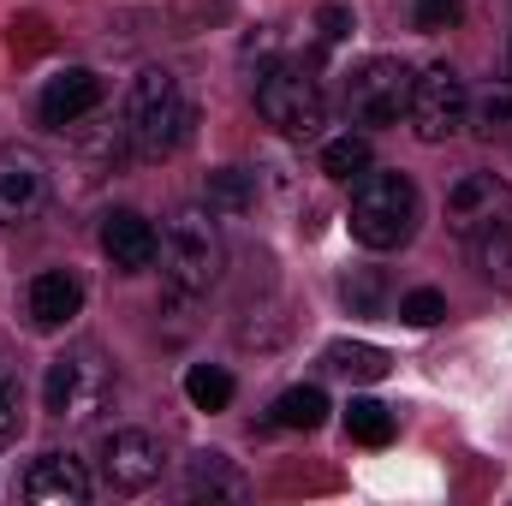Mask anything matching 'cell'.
Wrapping results in <instances>:
<instances>
[{
  "instance_id": "9a60e30c",
  "label": "cell",
  "mask_w": 512,
  "mask_h": 506,
  "mask_svg": "<svg viewBox=\"0 0 512 506\" xmlns=\"http://www.w3.org/2000/svg\"><path fill=\"white\" fill-rule=\"evenodd\" d=\"M185 489L191 495H221V501H245L251 495V483H245V471L227 459V453H197L191 465H185Z\"/></svg>"
},
{
  "instance_id": "8fae6325",
  "label": "cell",
  "mask_w": 512,
  "mask_h": 506,
  "mask_svg": "<svg viewBox=\"0 0 512 506\" xmlns=\"http://www.w3.org/2000/svg\"><path fill=\"white\" fill-rule=\"evenodd\" d=\"M42 126L66 131L78 126L84 114H96L102 108V78L90 72V66H72V72H60V78H48V90H42Z\"/></svg>"
},
{
  "instance_id": "4316f807",
  "label": "cell",
  "mask_w": 512,
  "mask_h": 506,
  "mask_svg": "<svg viewBox=\"0 0 512 506\" xmlns=\"http://www.w3.org/2000/svg\"><path fill=\"white\" fill-rule=\"evenodd\" d=\"M18 423H24V399H18V381L0 370V441H12V435H18Z\"/></svg>"
},
{
  "instance_id": "8992f818",
  "label": "cell",
  "mask_w": 512,
  "mask_h": 506,
  "mask_svg": "<svg viewBox=\"0 0 512 506\" xmlns=\"http://www.w3.org/2000/svg\"><path fill=\"white\" fill-rule=\"evenodd\" d=\"M411 84H417V72H411L405 60H393V54L364 60V66L352 72V84H346L352 120H364V126H393V120L411 108Z\"/></svg>"
},
{
  "instance_id": "484cf974",
  "label": "cell",
  "mask_w": 512,
  "mask_h": 506,
  "mask_svg": "<svg viewBox=\"0 0 512 506\" xmlns=\"http://www.w3.org/2000/svg\"><path fill=\"white\" fill-rule=\"evenodd\" d=\"M459 12H465L459 0H417V30H423V36L453 30V24H459Z\"/></svg>"
},
{
  "instance_id": "30bf717a",
  "label": "cell",
  "mask_w": 512,
  "mask_h": 506,
  "mask_svg": "<svg viewBox=\"0 0 512 506\" xmlns=\"http://www.w3.org/2000/svg\"><path fill=\"white\" fill-rule=\"evenodd\" d=\"M507 209H512V191L495 173H465V179L447 191V221H453V233H465V239H477L483 227H495Z\"/></svg>"
},
{
  "instance_id": "6da1fadb",
  "label": "cell",
  "mask_w": 512,
  "mask_h": 506,
  "mask_svg": "<svg viewBox=\"0 0 512 506\" xmlns=\"http://www.w3.org/2000/svg\"><path fill=\"white\" fill-rule=\"evenodd\" d=\"M126 137L137 155H149V161H161V155H173V149H185L191 143V126H197V108L185 102V90H179V78L173 72H161V66H149V72H137V84H131L126 96Z\"/></svg>"
},
{
  "instance_id": "ffe728a7",
  "label": "cell",
  "mask_w": 512,
  "mask_h": 506,
  "mask_svg": "<svg viewBox=\"0 0 512 506\" xmlns=\"http://www.w3.org/2000/svg\"><path fill=\"white\" fill-rule=\"evenodd\" d=\"M209 209L215 215H245L256 203V179L245 173V167H221V173H209Z\"/></svg>"
},
{
  "instance_id": "5bb4252c",
  "label": "cell",
  "mask_w": 512,
  "mask_h": 506,
  "mask_svg": "<svg viewBox=\"0 0 512 506\" xmlns=\"http://www.w3.org/2000/svg\"><path fill=\"white\" fill-rule=\"evenodd\" d=\"M78 310H84V280H78V274L42 268V274L30 280V322H36V328H66Z\"/></svg>"
},
{
  "instance_id": "3957f363",
  "label": "cell",
  "mask_w": 512,
  "mask_h": 506,
  "mask_svg": "<svg viewBox=\"0 0 512 506\" xmlns=\"http://www.w3.org/2000/svg\"><path fill=\"white\" fill-rule=\"evenodd\" d=\"M161 274L179 298H197L221 280L227 268V245H221V227H215V209H179L167 227H161Z\"/></svg>"
},
{
  "instance_id": "d6986e66",
  "label": "cell",
  "mask_w": 512,
  "mask_h": 506,
  "mask_svg": "<svg viewBox=\"0 0 512 506\" xmlns=\"http://www.w3.org/2000/svg\"><path fill=\"white\" fill-rule=\"evenodd\" d=\"M370 137H358V131H346V137H328L322 143V173L328 179H346V185H358L364 173H370Z\"/></svg>"
},
{
  "instance_id": "83f0119b",
  "label": "cell",
  "mask_w": 512,
  "mask_h": 506,
  "mask_svg": "<svg viewBox=\"0 0 512 506\" xmlns=\"http://www.w3.org/2000/svg\"><path fill=\"white\" fill-rule=\"evenodd\" d=\"M316 30H322V42H346L358 24H352V12H346V6H322V12H316Z\"/></svg>"
},
{
  "instance_id": "5b68a950",
  "label": "cell",
  "mask_w": 512,
  "mask_h": 506,
  "mask_svg": "<svg viewBox=\"0 0 512 506\" xmlns=\"http://www.w3.org/2000/svg\"><path fill=\"white\" fill-rule=\"evenodd\" d=\"M256 114L274 131H286V137H316V131L328 126V96H322V84L310 72L268 66L262 84H256Z\"/></svg>"
},
{
  "instance_id": "277c9868",
  "label": "cell",
  "mask_w": 512,
  "mask_h": 506,
  "mask_svg": "<svg viewBox=\"0 0 512 506\" xmlns=\"http://www.w3.org/2000/svg\"><path fill=\"white\" fill-rule=\"evenodd\" d=\"M114 387H120V376L102 346H66L42 376V405H48V417L90 423L114 405Z\"/></svg>"
},
{
  "instance_id": "44dd1931",
  "label": "cell",
  "mask_w": 512,
  "mask_h": 506,
  "mask_svg": "<svg viewBox=\"0 0 512 506\" xmlns=\"http://www.w3.org/2000/svg\"><path fill=\"white\" fill-rule=\"evenodd\" d=\"M185 399H191L197 411H227V405H233V376H227L221 364H191V370H185Z\"/></svg>"
},
{
  "instance_id": "603a6c76",
  "label": "cell",
  "mask_w": 512,
  "mask_h": 506,
  "mask_svg": "<svg viewBox=\"0 0 512 506\" xmlns=\"http://www.w3.org/2000/svg\"><path fill=\"white\" fill-rule=\"evenodd\" d=\"M346 435L364 441V447H387L393 441V411H387L382 399H352L346 405Z\"/></svg>"
},
{
  "instance_id": "7a4b0ae2",
  "label": "cell",
  "mask_w": 512,
  "mask_h": 506,
  "mask_svg": "<svg viewBox=\"0 0 512 506\" xmlns=\"http://www.w3.org/2000/svg\"><path fill=\"white\" fill-rule=\"evenodd\" d=\"M417 215H423V203H417V185L405 173H364L352 185L346 221H352V239L364 251H399V245H411Z\"/></svg>"
},
{
  "instance_id": "7c38bea8",
  "label": "cell",
  "mask_w": 512,
  "mask_h": 506,
  "mask_svg": "<svg viewBox=\"0 0 512 506\" xmlns=\"http://www.w3.org/2000/svg\"><path fill=\"white\" fill-rule=\"evenodd\" d=\"M24 495L36 506H84L90 501V477L72 453H42L30 471H24Z\"/></svg>"
},
{
  "instance_id": "ac0fdd59",
  "label": "cell",
  "mask_w": 512,
  "mask_h": 506,
  "mask_svg": "<svg viewBox=\"0 0 512 506\" xmlns=\"http://www.w3.org/2000/svg\"><path fill=\"white\" fill-rule=\"evenodd\" d=\"M322 417H328V393L322 387H286L274 399V411H268L274 429H322Z\"/></svg>"
},
{
  "instance_id": "e0dca14e",
  "label": "cell",
  "mask_w": 512,
  "mask_h": 506,
  "mask_svg": "<svg viewBox=\"0 0 512 506\" xmlns=\"http://www.w3.org/2000/svg\"><path fill=\"white\" fill-rule=\"evenodd\" d=\"M322 364L346 381H382L387 370H393V358H387L382 346H364V340H334V346L322 352Z\"/></svg>"
},
{
  "instance_id": "2e32d148",
  "label": "cell",
  "mask_w": 512,
  "mask_h": 506,
  "mask_svg": "<svg viewBox=\"0 0 512 506\" xmlns=\"http://www.w3.org/2000/svg\"><path fill=\"white\" fill-rule=\"evenodd\" d=\"M465 126L477 131L483 143L512 137V78H501V84H489V90H477V96H471V108H465Z\"/></svg>"
},
{
  "instance_id": "cb8c5ba5",
  "label": "cell",
  "mask_w": 512,
  "mask_h": 506,
  "mask_svg": "<svg viewBox=\"0 0 512 506\" xmlns=\"http://www.w3.org/2000/svg\"><path fill=\"white\" fill-rule=\"evenodd\" d=\"M340 292H346V304H352L358 316H376L382 298H387V280H382V268H352Z\"/></svg>"
},
{
  "instance_id": "4fadbf2b",
  "label": "cell",
  "mask_w": 512,
  "mask_h": 506,
  "mask_svg": "<svg viewBox=\"0 0 512 506\" xmlns=\"http://www.w3.org/2000/svg\"><path fill=\"white\" fill-rule=\"evenodd\" d=\"M155 251H161V239H155V227H149L137 209H114V215H102V256H108L120 274L149 268Z\"/></svg>"
},
{
  "instance_id": "ba28073f",
  "label": "cell",
  "mask_w": 512,
  "mask_h": 506,
  "mask_svg": "<svg viewBox=\"0 0 512 506\" xmlns=\"http://www.w3.org/2000/svg\"><path fill=\"white\" fill-rule=\"evenodd\" d=\"M48 161L36 149H0V227H30L42 209H48Z\"/></svg>"
},
{
  "instance_id": "f1b7e54d",
  "label": "cell",
  "mask_w": 512,
  "mask_h": 506,
  "mask_svg": "<svg viewBox=\"0 0 512 506\" xmlns=\"http://www.w3.org/2000/svg\"><path fill=\"white\" fill-rule=\"evenodd\" d=\"M507 78H512V42H507Z\"/></svg>"
},
{
  "instance_id": "52a82bcc",
  "label": "cell",
  "mask_w": 512,
  "mask_h": 506,
  "mask_svg": "<svg viewBox=\"0 0 512 506\" xmlns=\"http://www.w3.org/2000/svg\"><path fill=\"white\" fill-rule=\"evenodd\" d=\"M465 108H471V90H465V78L441 60V66H429V72L411 84L405 120H411V131H417L423 143H447L453 131L465 126Z\"/></svg>"
},
{
  "instance_id": "d4e9b609",
  "label": "cell",
  "mask_w": 512,
  "mask_h": 506,
  "mask_svg": "<svg viewBox=\"0 0 512 506\" xmlns=\"http://www.w3.org/2000/svg\"><path fill=\"white\" fill-rule=\"evenodd\" d=\"M441 316H447V298L429 292V286H417V292L399 298V322H411V328H435Z\"/></svg>"
},
{
  "instance_id": "9c48e42d",
  "label": "cell",
  "mask_w": 512,
  "mask_h": 506,
  "mask_svg": "<svg viewBox=\"0 0 512 506\" xmlns=\"http://www.w3.org/2000/svg\"><path fill=\"white\" fill-rule=\"evenodd\" d=\"M161 465H167V453H161V441L143 435V429H114V435L102 441V477H108L114 495H143V489H155V483H161Z\"/></svg>"
},
{
  "instance_id": "7402d4cb",
  "label": "cell",
  "mask_w": 512,
  "mask_h": 506,
  "mask_svg": "<svg viewBox=\"0 0 512 506\" xmlns=\"http://www.w3.org/2000/svg\"><path fill=\"white\" fill-rule=\"evenodd\" d=\"M477 262H483V274H489V280L512 286V209L495 221V227H483V233H477Z\"/></svg>"
}]
</instances>
